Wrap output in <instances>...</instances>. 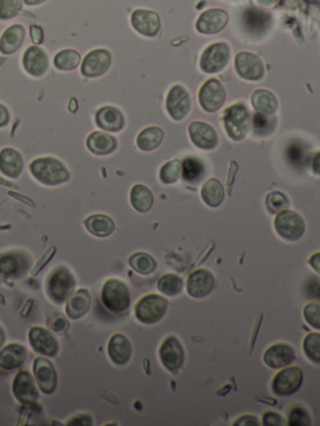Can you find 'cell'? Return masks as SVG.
I'll list each match as a JSON object with an SVG mask.
<instances>
[{"label": "cell", "mask_w": 320, "mask_h": 426, "mask_svg": "<svg viewBox=\"0 0 320 426\" xmlns=\"http://www.w3.org/2000/svg\"><path fill=\"white\" fill-rule=\"evenodd\" d=\"M13 395L23 404L34 403L39 397L34 376L28 370H20L13 381Z\"/></svg>", "instance_id": "obj_18"}, {"label": "cell", "mask_w": 320, "mask_h": 426, "mask_svg": "<svg viewBox=\"0 0 320 426\" xmlns=\"http://www.w3.org/2000/svg\"><path fill=\"white\" fill-rule=\"evenodd\" d=\"M85 145H87L88 150L94 155L105 157L117 150L118 141L116 136L100 130V132H93L88 135Z\"/></svg>", "instance_id": "obj_22"}, {"label": "cell", "mask_w": 320, "mask_h": 426, "mask_svg": "<svg viewBox=\"0 0 320 426\" xmlns=\"http://www.w3.org/2000/svg\"><path fill=\"white\" fill-rule=\"evenodd\" d=\"M164 132L158 127H148L140 132L137 138V146L141 152H152L162 144Z\"/></svg>", "instance_id": "obj_33"}, {"label": "cell", "mask_w": 320, "mask_h": 426, "mask_svg": "<svg viewBox=\"0 0 320 426\" xmlns=\"http://www.w3.org/2000/svg\"><path fill=\"white\" fill-rule=\"evenodd\" d=\"M283 419L279 414L274 413V411H268L263 415V425L267 426H279L283 424Z\"/></svg>", "instance_id": "obj_47"}, {"label": "cell", "mask_w": 320, "mask_h": 426, "mask_svg": "<svg viewBox=\"0 0 320 426\" xmlns=\"http://www.w3.org/2000/svg\"><path fill=\"white\" fill-rule=\"evenodd\" d=\"M23 0H0V19L11 20L22 12Z\"/></svg>", "instance_id": "obj_43"}, {"label": "cell", "mask_w": 320, "mask_h": 426, "mask_svg": "<svg viewBox=\"0 0 320 426\" xmlns=\"http://www.w3.org/2000/svg\"><path fill=\"white\" fill-rule=\"evenodd\" d=\"M25 39V29L20 24H14L4 30L3 36H0V53L4 55H12L23 45Z\"/></svg>", "instance_id": "obj_27"}, {"label": "cell", "mask_w": 320, "mask_h": 426, "mask_svg": "<svg viewBox=\"0 0 320 426\" xmlns=\"http://www.w3.org/2000/svg\"><path fill=\"white\" fill-rule=\"evenodd\" d=\"M23 69L28 76L33 78H41L49 71V57L44 49L39 45L28 48L22 59Z\"/></svg>", "instance_id": "obj_16"}, {"label": "cell", "mask_w": 320, "mask_h": 426, "mask_svg": "<svg viewBox=\"0 0 320 426\" xmlns=\"http://www.w3.org/2000/svg\"><path fill=\"white\" fill-rule=\"evenodd\" d=\"M132 25L139 34L155 36L160 29L159 17L149 10H135L132 15Z\"/></svg>", "instance_id": "obj_26"}, {"label": "cell", "mask_w": 320, "mask_h": 426, "mask_svg": "<svg viewBox=\"0 0 320 426\" xmlns=\"http://www.w3.org/2000/svg\"><path fill=\"white\" fill-rule=\"evenodd\" d=\"M275 128H277V120L270 115L256 113L253 118V129L256 136H267L272 134Z\"/></svg>", "instance_id": "obj_39"}, {"label": "cell", "mask_w": 320, "mask_h": 426, "mask_svg": "<svg viewBox=\"0 0 320 426\" xmlns=\"http://www.w3.org/2000/svg\"><path fill=\"white\" fill-rule=\"evenodd\" d=\"M33 376L39 390L44 394H53L58 385V375L52 362L47 356L35 357L33 364Z\"/></svg>", "instance_id": "obj_9"}, {"label": "cell", "mask_w": 320, "mask_h": 426, "mask_svg": "<svg viewBox=\"0 0 320 426\" xmlns=\"http://www.w3.org/2000/svg\"><path fill=\"white\" fill-rule=\"evenodd\" d=\"M265 204H267L269 213L278 214L280 211H286L289 208L291 203H289V199H288L286 194L275 190V192H270L267 195Z\"/></svg>", "instance_id": "obj_42"}, {"label": "cell", "mask_w": 320, "mask_h": 426, "mask_svg": "<svg viewBox=\"0 0 320 426\" xmlns=\"http://www.w3.org/2000/svg\"><path fill=\"white\" fill-rule=\"evenodd\" d=\"M216 286V278L208 269H198L186 281V292L194 299L205 298Z\"/></svg>", "instance_id": "obj_17"}, {"label": "cell", "mask_w": 320, "mask_h": 426, "mask_svg": "<svg viewBox=\"0 0 320 426\" xmlns=\"http://www.w3.org/2000/svg\"><path fill=\"white\" fill-rule=\"evenodd\" d=\"M309 265L313 268L315 273L320 275V251L315 253L312 257H309Z\"/></svg>", "instance_id": "obj_53"}, {"label": "cell", "mask_w": 320, "mask_h": 426, "mask_svg": "<svg viewBox=\"0 0 320 426\" xmlns=\"http://www.w3.org/2000/svg\"><path fill=\"white\" fill-rule=\"evenodd\" d=\"M165 106L169 115L173 120H183L184 118L189 114L192 101H190V95L188 93L184 87L181 85H174L173 88L169 90L165 100Z\"/></svg>", "instance_id": "obj_14"}, {"label": "cell", "mask_w": 320, "mask_h": 426, "mask_svg": "<svg viewBox=\"0 0 320 426\" xmlns=\"http://www.w3.org/2000/svg\"><path fill=\"white\" fill-rule=\"evenodd\" d=\"M27 349L22 344L6 345L0 350V369L13 370L17 369L25 362Z\"/></svg>", "instance_id": "obj_29"}, {"label": "cell", "mask_w": 320, "mask_h": 426, "mask_svg": "<svg viewBox=\"0 0 320 426\" xmlns=\"http://www.w3.org/2000/svg\"><path fill=\"white\" fill-rule=\"evenodd\" d=\"M108 355L118 367L127 365L132 357V344L123 334H114L108 343Z\"/></svg>", "instance_id": "obj_25"}, {"label": "cell", "mask_w": 320, "mask_h": 426, "mask_svg": "<svg viewBox=\"0 0 320 426\" xmlns=\"http://www.w3.org/2000/svg\"><path fill=\"white\" fill-rule=\"evenodd\" d=\"M235 71L242 79L258 82L264 76V65L262 60L256 57V54L249 52H240L235 57L234 63Z\"/></svg>", "instance_id": "obj_15"}, {"label": "cell", "mask_w": 320, "mask_h": 426, "mask_svg": "<svg viewBox=\"0 0 320 426\" xmlns=\"http://www.w3.org/2000/svg\"><path fill=\"white\" fill-rule=\"evenodd\" d=\"M19 263L12 255H3L0 257V273L6 275H13L17 273Z\"/></svg>", "instance_id": "obj_46"}, {"label": "cell", "mask_w": 320, "mask_h": 426, "mask_svg": "<svg viewBox=\"0 0 320 426\" xmlns=\"http://www.w3.org/2000/svg\"><path fill=\"white\" fill-rule=\"evenodd\" d=\"M181 176V162L179 159H173L164 164L159 171V179L164 184H174L179 180Z\"/></svg>", "instance_id": "obj_40"}, {"label": "cell", "mask_w": 320, "mask_h": 426, "mask_svg": "<svg viewBox=\"0 0 320 426\" xmlns=\"http://www.w3.org/2000/svg\"><path fill=\"white\" fill-rule=\"evenodd\" d=\"M303 316L307 324L320 330V303L312 301L304 306Z\"/></svg>", "instance_id": "obj_44"}, {"label": "cell", "mask_w": 320, "mask_h": 426, "mask_svg": "<svg viewBox=\"0 0 320 426\" xmlns=\"http://www.w3.org/2000/svg\"><path fill=\"white\" fill-rule=\"evenodd\" d=\"M228 14L223 10H208L199 18L197 28L203 34H216L225 27Z\"/></svg>", "instance_id": "obj_28"}, {"label": "cell", "mask_w": 320, "mask_h": 426, "mask_svg": "<svg viewBox=\"0 0 320 426\" xmlns=\"http://www.w3.org/2000/svg\"><path fill=\"white\" fill-rule=\"evenodd\" d=\"M204 203L210 208H218L221 206L224 200V187L221 185V181L216 178H210L204 183L202 192H200Z\"/></svg>", "instance_id": "obj_32"}, {"label": "cell", "mask_w": 320, "mask_h": 426, "mask_svg": "<svg viewBox=\"0 0 320 426\" xmlns=\"http://www.w3.org/2000/svg\"><path fill=\"white\" fill-rule=\"evenodd\" d=\"M295 350L291 345L279 343L269 346L264 353L263 360L270 369H283L291 365V362L295 360Z\"/></svg>", "instance_id": "obj_20"}, {"label": "cell", "mask_w": 320, "mask_h": 426, "mask_svg": "<svg viewBox=\"0 0 320 426\" xmlns=\"http://www.w3.org/2000/svg\"><path fill=\"white\" fill-rule=\"evenodd\" d=\"M310 416L305 409L302 406H295L291 410L288 416V424L291 426L310 425Z\"/></svg>", "instance_id": "obj_45"}, {"label": "cell", "mask_w": 320, "mask_h": 426, "mask_svg": "<svg viewBox=\"0 0 320 426\" xmlns=\"http://www.w3.org/2000/svg\"><path fill=\"white\" fill-rule=\"evenodd\" d=\"M65 313L70 320H78L87 314L92 308V297L87 289H81L71 292L69 298L67 299Z\"/></svg>", "instance_id": "obj_24"}, {"label": "cell", "mask_w": 320, "mask_h": 426, "mask_svg": "<svg viewBox=\"0 0 320 426\" xmlns=\"http://www.w3.org/2000/svg\"><path fill=\"white\" fill-rule=\"evenodd\" d=\"M251 104L258 113L272 115L278 109V100L272 92L258 89L251 95Z\"/></svg>", "instance_id": "obj_34"}, {"label": "cell", "mask_w": 320, "mask_h": 426, "mask_svg": "<svg viewBox=\"0 0 320 426\" xmlns=\"http://www.w3.org/2000/svg\"><path fill=\"white\" fill-rule=\"evenodd\" d=\"M53 254H54V248H53L52 253L49 251L48 254H46V257H43V260H41V264L39 263L38 264V265H36V267H35L34 271H33V274H36V273H38V271H39V270H41V269L43 268V267H44L46 264H47L48 259H49V257H52Z\"/></svg>", "instance_id": "obj_54"}, {"label": "cell", "mask_w": 320, "mask_h": 426, "mask_svg": "<svg viewBox=\"0 0 320 426\" xmlns=\"http://www.w3.org/2000/svg\"><path fill=\"white\" fill-rule=\"evenodd\" d=\"M129 265L135 273L140 275H151L157 269V260L146 253H135L129 257Z\"/></svg>", "instance_id": "obj_36"}, {"label": "cell", "mask_w": 320, "mask_h": 426, "mask_svg": "<svg viewBox=\"0 0 320 426\" xmlns=\"http://www.w3.org/2000/svg\"><path fill=\"white\" fill-rule=\"evenodd\" d=\"M159 359L170 373H178L186 360V351L181 340L174 335L165 338L159 348Z\"/></svg>", "instance_id": "obj_8"}, {"label": "cell", "mask_w": 320, "mask_h": 426, "mask_svg": "<svg viewBox=\"0 0 320 426\" xmlns=\"http://www.w3.org/2000/svg\"><path fill=\"white\" fill-rule=\"evenodd\" d=\"M29 343L35 353L47 357L58 355L60 349L58 339L54 336V334L50 330L44 327H34L30 329Z\"/></svg>", "instance_id": "obj_13"}, {"label": "cell", "mask_w": 320, "mask_h": 426, "mask_svg": "<svg viewBox=\"0 0 320 426\" xmlns=\"http://www.w3.org/2000/svg\"><path fill=\"white\" fill-rule=\"evenodd\" d=\"M303 371L297 367L283 368L274 376L272 389L279 397H288L299 390L303 384Z\"/></svg>", "instance_id": "obj_10"}, {"label": "cell", "mask_w": 320, "mask_h": 426, "mask_svg": "<svg viewBox=\"0 0 320 426\" xmlns=\"http://www.w3.org/2000/svg\"><path fill=\"white\" fill-rule=\"evenodd\" d=\"M303 350L309 360L320 364V334L309 333L303 341Z\"/></svg>", "instance_id": "obj_41"}, {"label": "cell", "mask_w": 320, "mask_h": 426, "mask_svg": "<svg viewBox=\"0 0 320 426\" xmlns=\"http://www.w3.org/2000/svg\"><path fill=\"white\" fill-rule=\"evenodd\" d=\"M234 425H259V421H258V418H256V416H253V415H244V416L239 418L238 420L234 423Z\"/></svg>", "instance_id": "obj_51"}, {"label": "cell", "mask_w": 320, "mask_h": 426, "mask_svg": "<svg viewBox=\"0 0 320 426\" xmlns=\"http://www.w3.org/2000/svg\"><path fill=\"white\" fill-rule=\"evenodd\" d=\"M130 204L138 213H148L154 204V197L149 187L143 184H137L130 190Z\"/></svg>", "instance_id": "obj_31"}, {"label": "cell", "mask_w": 320, "mask_h": 426, "mask_svg": "<svg viewBox=\"0 0 320 426\" xmlns=\"http://www.w3.org/2000/svg\"><path fill=\"white\" fill-rule=\"evenodd\" d=\"M74 286L76 281L69 269L57 268L48 276V297L52 299L54 303H63L69 298L70 294L74 292Z\"/></svg>", "instance_id": "obj_5"}, {"label": "cell", "mask_w": 320, "mask_h": 426, "mask_svg": "<svg viewBox=\"0 0 320 426\" xmlns=\"http://www.w3.org/2000/svg\"><path fill=\"white\" fill-rule=\"evenodd\" d=\"M184 283L178 275L165 274L158 281V290L165 297H176L183 292Z\"/></svg>", "instance_id": "obj_38"}, {"label": "cell", "mask_w": 320, "mask_h": 426, "mask_svg": "<svg viewBox=\"0 0 320 426\" xmlns=\"http://www.w3.org/2000/svg\"><path fill=\"white\" fill-rule=\"evenodd\" d=\"M225 100V89L219 80L210 79L199 90V104L207 113L219 111Z\"/></svg>", "instance_id": "obj_12"}, {"label": "cell", "mask_w": 320, "mask_h": 426, "mask_svg": "<svg viewBox=\"0 0 320 426\" xmlns=\"http://www.w3.org/2000/svg\"><path fill=\"white\" fill-rule=\"evenodd\" d=\"M30 39L34 43L35 45H41L44 41V33L39 25H32L29 28Z\"/></svg>", "instance_id": "obj_49"}, {"label": "cell", "mask_w": 320, "mask_h": 426, "mask_svg": "<svg viewBox=\"0 0 320 426\" xmlns=\"http://www.w3.org/2000/svg\"><path fill=\"white\" fill-rule=\"evenodd\" d=\"M44 1H47V0H24V3H25L27 6H41Z\"/></svg>", "instance_id": "obj_56"}, {"label": "cell", "mask_w": 320, "mask_h": 426, "mask_svg": "<svg viewBox=\"0 0 320 426\" xmlns=\"http://www.w3.org/2000/svg\"><path fill=\"white\" fill-rule=\"evenodd\" d=\"M313 171L320 176V152H316L313 158Z\"/></svg>", "instance_id": "obj_55"}, {"label": "cell", "mask_w": 320, "mask_h": 426, "mask_svg": "<svg viewBox=\"0 0 320 426\" xmlns=\"http://www.w3.org/2000/svg\"><path fill=\"white\" fill-rule=\"evenodd\" d=\"M55 69L59 71H70L82 64V55L74 49H64L55 54L53 59Z\"/></svg>", "instance_id": "obj_35"}, {"label": "cell", "mask_w": 320, "mask_h": 426, "mask_svg": "<svg viewBox=\"0 0 320 426\" xmlns=\"http://www.w3.org/2000/svg\"><path fill=\"white\" fill-rule=\"evenodd\" d=\"M4 340H6V335H4V332H3V329L0 327V346L1 344L4 343Z\"/></svg>", "instance_id": "obj_57"}, {"label": "cell", "mask_w": 320, "mask_h": 426, "mask_svg": "<svg viewBox=\"0 0 320 426\" xmlns=\"http://www.w3.org/2000/svg\"><path fill=\"white\" fill-rule=\"evenodd\" d=\"M93 419L90 415L78 414L73 416L69 421L67 423V425H92Z\"/></svg>", "instance_id": "obj_48"}, {"label": "cell", "mask_w": 320, "mask_h": 426, "mask_svg": "<svg viewBox=\"0 0 320 426\" xmlns=\"http://www.w3.org/2000/svg\"><path fill=\"white\" fill-rule=\"evenodd\" d=\"M95 124L106 133H119L125 127V117L116 106H103L95 113Z\"/></svg>", "instance_id": "obj_21"}, {"label": "cell", "mask_w": 320, "mask_h": 426, "mask_svg": "<svg viewBox=\"0 0 320 426\" xmlns=\"http://www.w3.org/2000/svg\"><path fill=\"white\" fill-rule=\"evenodd\" d=\"M229 59L230 48L227 43H216L204 50L199 62V68L207 74H216L225 69Z\"/></svg>", "instance_id": "obj_7"}, {"label": "cell", "mask_w": 320, "mask_h": 426, "mask_svg": "<svg viewBox=\"0 0 320 426\" xmlns=\"http://www.w3.org/2000/svg\"><path fill=\"white\" fill-rule=\"evenodd\" d=\"M111 65V54L106 49H94L82 60L81 71L89 79H95L104 76Z\"/></svg>", "instance_id": "obj_11"}, {"label": "cell", "mask_w": 320, "mask_h": 426, "mask_svg": "<svg viewBox=\"0 0 320 426\" xmlns=\"http://www.w3.org/2000/svg\"><path fill=\"white\" fill-rule=\"evenodd\" d=\"M85 229L97 238H108L116 230V224L113 219L103 214H94L89 216L84 222Z\"/></svg>", "instance_id": "obj_30"}, {"label": "cell", "mask_w": 320, "mask_h": 426, "mask_svg": "<svg viewBox=\"0 0 320 426\" xmlns=\"http://www.w3.org/2000/svg\"><path fill=\"white\" fill-rule=\"evenodd\" d=\"M223 120L228 136L232 141H243L251 130V111L243 103H237L227 108L224 111Z\"/></svg>", "instance_id": "obj_3"}, {"label": "cell", "mask_w": 320, "mask_h": 426, "mask_svg": "<svg viewBox=\"0 0 320 426\" xmlns=\"http://www.w3.org/2000/svg\"><path fill=\"white\" fill-rule=\"evenodd\" d=\"M24 160L22 154L14 148L0 150V173L9 179H18L22 176Z\"/></svg>", "instance_id": "obj_23"}, {"label": "cell", "mask_w": 320, "mask_h": 426, "mask_svg": "<svg viewBox=\"0 0 320 426\" xmlns=\"http://www.w3.org/2000/svg\"><path fill=\"white\" fill-rule=\"evenodd\" d=\"M29 171L35 180L46 187H57L70 179V171L65 164L53 157L35 159L29 164Z\"/></svg>", "instance_id": "obj_1"}, {"label": "cell", "mask_w": 320, "mask_h": 426, "mask_svg": "<svg viewBox=\"0 0 320 426\" xmlns=\"http://www.w3.org/2000/svg\"><path fill=\"white\" fill-rule=\"evenodd\" d=\"M205 174V165L198 158L189 157L181 163V176L188 183H198Z\"/></svg>", "instance_id": "obj_37"}, {"label": "cell", "mask_w": 320, "mask_h": 426, "mask_svg": "<svg viewBox=\"0 0 320 426\" xmlns=\"http://www.w3.org/2000/svg\"><path fill=\"white\" fill-rule=\"evenodd\" d=\"M12 115L11 111L6 106L0 104V128H6L8 124L11 123Z\"/></svg>", "instance_id": "obj_50"}, {"label": "cell", "mask_w": 320, "mask_h": 426, "mask_svg": "<svg viewBox=\"0 0 320 426\" xmlns=\"http://www.w3.org/2000/svg\"><path fill=\"white\" fill-rule=\"evenodd\" d=\"M168 309V300L157 294H149L140 299L134 308L137 320L143 324H155L163 319Z\"/></svg>", "instance_id": "obj_4"}, {"label": "cell", "mask_w": 320, "mask_h": 426, "mask_svg": "<svg viewBox=\"0 0 320 426\" xmlns=\"http://www.w3.org/2000/svg\"><path fill=\"white\" fill-rule=\"evenodd\" d=\"M274 228L281 239L297 241L305 233V222L298 213L286 209L277 214L274 220Z\"/></svg>", "instance_id": "obj_6"}, {"label": "cell", "mask_w": 320, "mask_h": 426, "mask_svg": "<svg viewBox=\"0 0 320 426\" xmlns=\"http://www.w3.org/2000/svg\"><path fill=\"white\" fill-rule=\"evenodd\" d=\"M193 144L202 150H213L218 146L219 138L216 129L204 122H193L188 128Z\"/></svg>", "instance_id": "obj_19"}, {"label": "cell", "mask_w": 320, "mask_h": 426, "mask_svg": "<svg viewBox=\"0 0 320 426\" xmlns=\"http://www.w3.org/2000/svg\"><path fill=\"white\" fill-rule=\"evenodd\" d=\"M49 324H50V322H49ZM50 327H52L54 332H57V333H63L65 329L68 327V324H67V320H65L63 316H57L55 321H52Z\"/></svg>", "instance_id": "obj_52"}, {"label": "cell", "mask_w": 320, "mask_h": 426, "mask_svg": "<svg viewBox=\"0 0 320 426\" xmlns=\"http://www.w3.org/2000/svg\"><path fill=\"white\" fill-rule=\"evenodd\" d=\"M100 300L111 313L122 314L130 308L132 294L125 283L119 279H109L102 286Z\"/></svg>", "instance_id": "obj_2"}]
</instances>
